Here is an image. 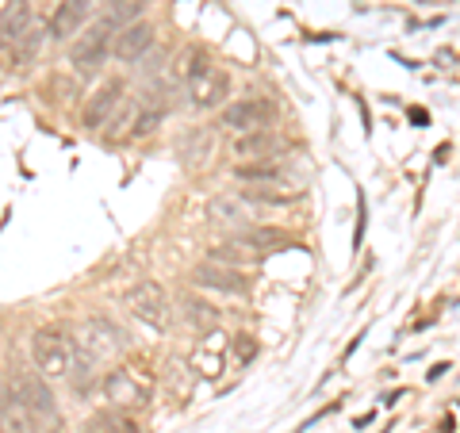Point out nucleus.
<instances>
[{
	"mask_svg": "<svg viewBox=\"0 0 460 433\" xmlns=\"http://www.w3.org/2000/svg\"><path fill=\"white\" fill-rule=\"evenodd\" d=\"M31 365L42 380H66L69 365H74V345H69L62 330L42 326L31 334Z\"/></svg>",
	"mask_w": 460,
	"mask_h": 433,
	"instance_id": "obj_1",
	"label": "nucleus"
},
{
	"mask_svg": "<svg viewBox=\"0 0 460 433\" xmlns=\"http://www.w3.org/2000/svg\"><path fill=\"white\" fill-rule=\"evenodd\" d=\"M127 311L135 314L142 326L150 330H169V319H172V307H169V292L157 280H138L131 292H127Z\"/></svg>",
	"mask_w": 460,
	"mask_h": 433,
	"instance_id": "obj_2",
	"label": "nucleus"
},
{
	"mask_svg": "<svg viewBox=\"0 0 460 433\" xmlns=\"http://www.w3.org/2000/svg\"><path fill=\"white\" fill-rule=\"evenodd\" d=\"M115 31H119V27H115L108 16L96 20L93 27H84V31H77V42L69 47V62H74L81 74H93V69H100L108 62V54H111Z\"/></svg>",
	"mask_w": 460,
	"mask_h": 433,
	"instance_id": "obj_3",
	"label": "nucleus"
},
{
	"mask_svg": "<svg viewBox=\"0 0 460 433\" xmlns=\"http://www.w3.org/2000/svg\"><path fill=\"white\" fill-rule=\"evenodd\" d=\"M127 345H131L127 330H123V326H115L108 314H93V319H84L81 330H77V349H81V353H89L93 360L119 353V349H127Z\"/></svg>",
	"mask_w": 460,
	"mask_h": 433,
	"instance_id": "obj_4",
	"label": "nucleus"
},
{
	"mask_svg": "<svg viewBox=\"0 0 460 433\" xmlns=\"http://www.w3.org/2000/svg\"><path fill=\"white\" fill-rule=\"evenodd\" d=\"M12 387H16L23 411H27V418H31L35 426H50L54 429L58 422H62V414H58V399L50 392V380H42L35 372V376H20Z\"/></svg>",
	"mask_w": 460,
	"mask_h": 433,
	"instance_id": "obj_5",
	"label": "nucleus"
},
{
	"mask_svg": "<svg viewBox=\"0 0 460 433\" xmlns=\"http://www.w3.org/2000/svg\"><path fill=\"white\" fill-rule=\"evenodd\" d=\"M272 119V104L269 100H234V104H226L219 123L226 127V131L234 135H250V131H265Z\"/></svg>",
	"mask_w": 460,
	"mask_h": 433,
	"instance_id": "obj_6",
	"label": "nucleus"
},
{
	"mask_svg": "<svg viewBox=\"0 0 460 433\" xmlns=\"http://www.w3.org/2000/svg\"><path fill=\"white\" fill-rule=\"evenodd\" d=\"M93 8H96V0H58V8L50 12V23H47L50 39L66 42V39H74L77 31H84Z\"/></svg>",
	"mask_w": 460,
	"mask_h": 433,
	"instance_id": "obj_7",
	"label": "nucleus"
},
{
	"mask_svg": "<svg viewBox=\"0 0 460 433\" xmlns=\"http://www.w3.org/2000/svg\"><path fill=\"white\" fill-rule=\"evenodd\" d=\"M192 284H196V287H208V292H219V296H246V292H250V280L242 277L238 269L215 265V261L196 265V269H192Z\"/></svg>",
	"mask_w": 460,
	"mask_h": 433,
	"instance_id": "obj_8",
	"label": "nucleus"
},
{
	"mask_svg": "<svg viewBox=\"0 0 460 433\" xmlns=\"http://www.w3.org/2000/svg\"><path fill=\"white\" fill-rule=\"evenodd\" d=\"M150 47H154V23H146V20H135V23L119 27L115 39H111V54L119 57L123 66L138 62V57H146Z\"/></svg>",
	"mask_w": 460,
	"mask_h": 433,
	"instance_id": "obj_9",
	"label": "nucleus"
},
{
	"mask_svg": "<svg viewBox=\"0 0 460 433\" xmlns=\"http://www.w3.org/2000/svg\"><path fill=\"white\" fill-rule=\"evenodd\" d=\"M123 104V81H108L100 84V89L84 100L81 108V127H89V131H96V127H104L115 111H119Z\"/></svg>",
	"mask_w": 460,
	"mask_h": 433,
	"instance_id": "obj_10",
	"label": "nucleus"
},
{
	"mask_svg": "<svg viewBox=\"0 0 460 433\" xmlns=\"http://www.w3.org/2000/svg\"><path fill=\"white\" fill-rule=\"evenodd\" d=\"M104 395L119 407H142L150 399V380H138V372L131 368H115L104 376Z\"/></svg>",
	"mask_w": 460,
	"mask_h": 433,
	"instance_id": "obj_11",
	"label": "nucleus"
},
{
	"mask_svg": "<svg viewBox=\"0 0 460 433\" xmlns=\"http://www.w3.org/2000/svg\"><path fill=\"white\" fill-rule=\"evenodd\" d=\"M192 89V104L196 108H223L226 96H230V74H223V69H204L199 77L189 81Z\"/></svg>",
	"mask_w": 460,
	"mask_h": 433,
	"instance_id": "obj_12",
	"label": "nucleus"
},
{
	"mask_svg": "<svg viewBox=\"0 0 460 433\" xmlns=\"http://www.w3.org/2000/svg\"><path fill=\"white\" fill-rule=\"evenodd\" d=\"M277 150H280V138L269 131H250V135H238V142H234V157L238 162H272L277 157Z\"/></svg>",
	"mask_w": 460,
	"mask_h": 433,
	"instance_id": "obj_13",
	"label": "nucleus"
},
{
	"mask_svg": "<svg viewBox=\"0 0 460 433\" xmlns=\"http://www.w3.org/2000/svg\"><path fill=\"white\" fill-rule=\"evenodd\" d=\"M35 27V8L31 0H8L4 8H0V39H23L27 31Z\"/></svg>",
	"mask_w": 460,
	"mask_h": 433,
	"instance_id": "obj_14",
	"label": "nucleus"
},
{
	"mask_svg": "<svg viewBox=\"0 0 460 433\" xmlns=\"http://www.w3.org/2000/svg\"><path fill=\"white\" fill-rule=\"evenodd\" d=\"M84 433H138V426L123 411H100L84 422Z\"/></svg>",
	"mask_w": 460,
	"mask_h": 433,
	"instance_id": "obj_15",
	"label": "nucleus"
},
{
	"mask_svg": "<svg viewBox=\"0 0 460 433\" xmlns=\"http://www.w3.org/2000/svg\"><path fill=\"white\" fill-rule=\"evenodd\" d=\"M234 245H253V250H284V245H296L292 238L284 234V230H272V226H261V230H246V234H238Z\"/></svg>",
	"mask_w": 460,
	"mask_h": 433,
	"instance_id": "obj_16",
	"label": "nucleus"
},
{
	"mask_svg": "<svg viewBox=\"0 0 460 433\" xmlns=\"http://www.w3.org/2000/svg\"><path fill=\"white\" fill-rule=\"evenodd\" d=\"M150 8V0H108V12L104 16L115 23V27H127V23H135L142 20V12Z\"/></svg>",
	"mask_w": 460,
	"mask_h": 433,
	"instance_id": "obj_17",
	"label": "nucleus"
},
{
	"mask_svg": "<svg viewBox=\"0 0 460 433\" xmlns=\"http://www.w3.org/2000/svg\"><path fill=\"white\" fill-rule=\"evenodd\" d=\"M181 311H184V319H189L192 326H215L219 323V311H215L208 299H196V296H184Z\"/></svg>",
	"mask_w": 460,
	"mask_h": 433,
	"instance_id": "obj_18",
	"label": "nucleus"
},
{
	"mask_svg": "<svg viewBox=\"0 0 460 433\" xmlns=\"http://www.w3.org/2000/svg\"><path fill=\"white\" fill-rule=\"evenodd\" d=\"M234 177H238V181H261V184H277V181H280V169L272 165V162H253V165L238 162V165H234Z\"/></svg>",
	"mask_w": 460,
	"mask_h": 433,
	"instance_id": "obj_19",
	"label": "nucleus"
},
{
	"mask_svg": "<svg viewBox=\"0 0 460 433\" xmlns=\"http://www.w3.org/2000/svg\"><path fill=\"white\" fill-rule=\"evenodd\" d=\"M157 127H162V111L157 108H150V111H135V123H131V138H146V135H154Z\"/></svg>",
	"mask_w": 460,
	"mask_h": 433,
	"instance_id": "obj_20",
	"label": "nucleus"
},
{
	"mask_svg": "<svg viewBox=\"0 0 460 433\" xmlns=\"http://www.w3.org/2000/svg\"><path fill=\"white\" fill-rule=\"evenodd\" d=\"M211 261H215V265H230V269H238L242 261H246V253H242L238 245L230 242V245H215V250H211Z\"/></svg>",
	"mask_w": 460,
	"mask_h": 433,
	"instance_id": "obj_21",
	"label": "nucleus"
},
{
	"mask_svg": "<svg viewBox=\"0 0 460 433\" xmlns=\"http://www.w3.org/2000/svg\"><path fill=\"white\" fill-rule=\"evenodd\" d=\"M39 47H42V31H35V27H31L23 39H16V57H20V62H31V57L39 54Z\"/></svg>",
	"mask_w": 460,
	"mask_h": 433,
	"instance_id": "obj_22",
	"label": "nucleus"
},
{
	"mask_svg": "<svg viewBox=\"0 0 460 433\" xmlns=\"http://www.w3.org/2000/svg\"><path fill=\"white\" fill-rule=\"evenodd\" d=\"M204 69H211V57L204 54V50H189V62H184V77H199Z\"/></svg>",
	"mask_w": 460,
	"mask_h": 433,
	"instance_id": "obj_23",
	"label": "nucleus"
},
{
	"mask_svg": "<svg viewBox=\"0 0 460 433\" xmlns=\"http://www.w3.org/2000/svg\"><path fill=\"white\" fill-rule=\"evenodd\" d=\"M211 211H215V215H219V223H230V226H234V223H242V219H246V215H242V208H238V204H230V199H219V204H215Z\"/></svg>",
	"mask_w": 460,
	"mask_h": 433,
	"instance_id": "obj_24",
	"label": "nucleus"
},
{
	"mask_svg": "<svg viewBox=\"0 0 460 433\" xmlns=\"http://www.w3.org/2000/svg\"><path fill=\"white\" fill-rule=\"evenodd\" d=\"M234 357L242 360V365H250V360L257 357V338H250V334H238V338H234Z\"/></svg>",
	"mask_w": 460,
	"mask_h": 433,
	"instance_id": "obj_25",
	"label": "nucleus"
},
{
	"mask_svg": "<svg viewBox=\"0 0 460 433\" xmlns=\"http://www.w3.org/2000/svg\"><path fill=\"white\" fill-rule=\"evenodd\" d=\"M422 4H438V0H422Z\"/></svg>",
	"mask_w": 460,
	"mask_h": 433,
	"instance_id": "obj_26",
	"label": "nucleus"
}]
</instances>
